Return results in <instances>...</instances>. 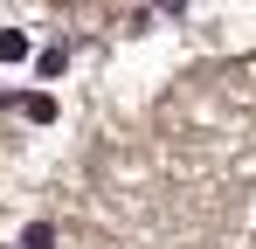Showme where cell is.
<instances>
[{
	"instance_id": "6da1fadb",
	"label": "cell",
	"mask_w": 256,
	"mask_h": 249,
	"mask_svg": "<svg viewBox=\"0 0 256 249\" xmlns=\"http://www.w3.org/2000/svg\"><path fill=\"white\" fill-rule=\"evenodd\" d=\"M28 56H35V35H28V28H0V62H7V70L28 62Z\"/></svg>"
},
{
	"instance_id": "3957f363",
	"label": "cell",
	"mask_w": 256,
	"mask_h": 249,
	"mask_svg": "<svg viewBox=\"0 0 256 249\" xmlns=\"http://www.w3.org/2000/svg\"><path fill=\"white\" fill-rule=\"evenodd\" d=\"M21 249H56V228H48V222H28V228H21Z\"/></svg>"
},
{
	"instance_id": "7a4b0ae2",
	"label": "cell",
	"mask_w": 256,
	"mask_h": 249,
	"mask_svg": "<svg viewBox=\"0 0 256 249\" xmlns=\"http://www.w3.org/2000/svg\"><path fill=\"white\" fill-rule=\"evenodd\" d=\"M21 111H28L35 124H48V118H56V97H48V90H28V97H21Z\"/></svg>"
}]
</instances>
